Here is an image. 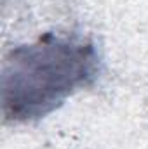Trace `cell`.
Here are the masks:
<instances>
[{"label":"cell","mask_w":148,"mask_h":149,"mask_svg":"<svg viewBox=\"0 0 148 149\" xmlns=\"http://www.w3.org/2000/svg\"><path fill=\"white\" fill-rule=\"evenodd\" d=\"M96 71V50L84 40L47 38L16 49L4 70V111L14 120L42 116Z\"/></svg>","instance_id":"obj_1"}]
</instances>
